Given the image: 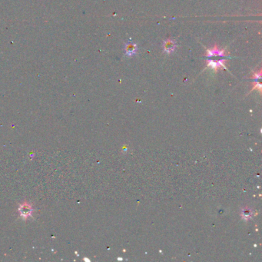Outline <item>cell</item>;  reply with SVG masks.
Returning a JSON list of instances; mask_svg holds the SVG:
<instances>
[{"mask_svg": "<svg viewBox=\"0 0 262 262\" xmlns=\"http://www.w3.org/2000/svg\"><path fill=\"white\" fill-rule=\"evenodd\" d=\"M137 50H138V45L131 42V39L125 44V55L128 56H133L134 55H135Z\"/></svg>", "mask_w": 262, "mask_h": 262, "instance_id": "6da1fadb", "label": "cell"}, {"mask_svg": "<svg viewBox=\"0 0 262 262\" xmlns=\"http://www.w3.org/2000/svg\"><path fill=\"white\" fill-rule=\"evenodd\" d=\"M225 62H226L225 60H220V61L208 60V61H207V66H208V67H210V68L214 69L216 72L218 68H226Z\"/></svg>", "mask_w": 262, "mask_h": 262, "instance_id": "7a4b0ae2", "label": "cell"}, {"mask_svg": "<svg viewBox=\"0 0 262 262\" xmlns=\"http://www.w3.org/2000/svg\"><path fill=\"white\" fill-rule=\"evenodd\" d=\"M226 55V51L225 49L220 50L217 48V46H215L213 49H207V52H206V56L208 57H211L214 56H225Z\"/></svg>", "mask_w": 262, "mask_h": 262, "instance_id": "3957f363", "label": "cell"}, {"mask_svg": "<svg viewBox=\"0 0 262 262\" xmlns=\"http://www.w3.org/2000/svg\"><path fill=\"white\" fill-rule=\"evenodd\" d=\"M176 48V43L175 41L171 39H167L164 42L163 44V49H164V51H165L166 53H171L172 51H175V49Z\"/></svg>", "mask_w": 262, "mask_h": 262, "instance_id": "277c9868", "label": "cell"}]
</instances>
